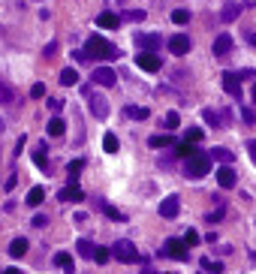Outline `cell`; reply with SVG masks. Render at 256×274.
Here are the masks:
<instances>
[{"label":"cell","mask_w":256,"mask_h":274,"mask_svg":"<svg viewBox=\"0 0 256 274\" xmlns=\"http://www.w3.org/2000/svg\"><path fill=\"white\" fill-rule=\"evenodd\" d=\"M30 97H33V100H42V97H45V84H42V81L33 84V87H30Z\"/></svg>","instance_id":"36"},{"label":"cell","mask_w":256,"mask_h":274,"mask_svg":"<svg viewBox=\"0 0 256 274\" xmlns=\"http://www.w3.org/2000/svg\"><path fill=\"white\" fill-rule=\"evenodd\" d=\"M136 63H139L145 72H157V69H160V57H157L154 51H142V54L136 57Z\"/></svg>","instance_id":"11"},{"label":"cell","mask_w":256,"mask_h":274,"mask_svg":"<svg viewBox=\"0 0 256 274\" xmlns=\"http://www.w3.org/2000/svg\"><path fill=\"white\" fill-rule=\"evenodd\" d=\"M223 90L232 94L235 100L241 97V84H238V72H223Z\"/></svg>","instance_id":"14"},{"label":"cell","mask_w":256,"mask_h":274,"mask_svg":"<svg viewBox=\"0 0 256 274\" xmlns=\"http://www.w3.org/2000/svg\"><path fill=\"white\" fill-rule=\"evenodd\" d=\"M112 256L118 259V262H136L139 259V250H136V244L133 241H127V238H121V241H115L112 244Z\"/></svg>","instance_id":"3"},{"label":"cell","mask_w":256,"mask_h":274,"mask_svg":"<svg viewBox=\"0 0 256 274\" xmlns=\"http://www.w3.org/2000/svg\"><path fill=\"white\" fill-rule=\"evenodd\" d=\"M103 148H106V154H118V151H121V142H118V136L106 133V136H103Z\"/></svg>","instance_id":"20"},{"label":"cell","mask_w":256,"mask_h":274,"mask_svg":"<svg viewBox=\"0 0 256 274\" xmlns=\"http://www.w3.org/2000/svg\"><path fill=\"white\" fill-rule=\"evenodd\" d=\"M220 217H223V205H217V211H214V214H211V217H208V223H217V220H220Z\"/></svg>","instance_id":"43"},{"label":"cell","mask_w":256,"mask_h":274,"mask_svg":"<svg viewBox=\"0 0 256 274\" xmlns=\"http://www.w3.org/2000/svg\"><path fill=\"white\" fill-rule=\"evenodd\" d=\"M54 265L63 268L66 274H72V256L69 253H54Z\"/></svg>","instance_id":"21"},{"label":"cell","mask_w":256,"mask_h":274,"mask_svg":"<svg viewBox=\"0 0 256 274\" xmlns=\"http://www.w3.org/2000/svg\"><path fill=\"white\" fill-rule=\"evenodd\" d=\"M160 33H136V45L142 48V51H157L160 48Z\"/></svg>","instance_id":"9"},{"label":"cell","mask_w":256,"mask_h":274,"mask_svg":"<svg viewBox=\"0 0 256 274\" xmlns=\"http://www.w3.org/2000/svg\"><path fill=\"white\" fill-rule=\"evenodd\" d=\"M172 21L175 24H187L190 21V12L187 9H172Z\"/></svg>","instance_id":"32"},{"label":"cell","mask_w":256,"mask_h":274,"mask_svg":"<svg viewBox=\"0 0 256 274\" xmlns=\"http://www.w3.org/2000/svg\"><path fill=\"white\" fill-rule=\"evenodd\" d=\"M60 84H63V87H72V84H78V72H75L72 66H66V69L60 72Z\"/></svg>","instance_id":"19"},{"label":"cell","mask_w":256,"mask_h":274,"mask_svg":"<svg viewBox=\"0 0 256 274\" xmlns=\"http://www.w3.org/2000/svg\"><path fill=\"white\" fill-rule=\"evenodd\" d=\"M3 130H6V124H3V118H0V136H3Z\"/></svg>","instance_id":"50"},{"label":"cell","mask_w":256,"mask_h":274,"mask_svg":"<svg viewBox=\"0 0 256 274\" xmlns=\"http://www.w3.org/2000/svg\"><path fill=\"white\" fill-rule=\"evenodd\" d=\"M60 106H63L60 100H48V109H51V112H60Z\"/></svg>","instance_id":"45"},{"label":"cell","mask_w":256,"mask_h":274,"mask_svg":"<svg viewBox=\"0 0 256 274\" xmlns=\"http://www.w3.org/2000/svg\"><path fill=\"white\" fill-rule=\"evenodd\" d=\"M91 81H97V84H103V87H115V84H118V75H115L112 66H97V69L91 72Z\"/></svg>","instance_id":"5"},{"label":"cell","mask_w":256,"mask_h":274,"mask_svg":"<svg viewBox=\"0 0 256 274\" xmlns=\"http://www.w3.org/2000/svg\"><path fill=\"white\" fill-rule=\"evenodd\" d=\"M84 100L91 103V112H94V118H106V115H109V103H106L100 94H94V90H84Z\"/></svg>","instance_id":"6"},{"label":"cell","mask_w":256,"mask_h":274,"mask_svg":"<svg viewBox=\"0 0 256 274\" xmlns=\"http://www.w3.org/2000/svg\"><path fill=\"white\" fill-rule=\"evenodd\" d=\"M100 208H103V214H106V217H112V220H127L121 211H115V208H112V205H106V202H100Z\"/></svg>","instance_id":"33"},{"label":"cell","mask_w":256,"mask_h":274,"mask_svg":"<svg viewBox=\"0 0 256 274\" xmlns=\"http://www.w3.org/2000/svg\"><path fill=\"white\" fill-rule=\"evenodd\" d=\"M238 15H241V6H238V3H229V6L220 12V18H223V21H235Z\"/></svg>","instance_id":"23"},{"label":"cell","mask_w":256,"mask_h":274,"mask_svg":"<svg viewBox=\"0 0 256 274\" xmlns=\"http://www.w3.org/2000/svg\"><path fill=\"white\" fill-rule=\"evenodd\" d=\"M45 154H48V148H45V142H39V145L33 148V163H36L39 169H45V163H48V157H45Z\"/></svg>","instance_id":"18"},{"label":"cell","mask_w":256,"mask_h":274,"mask_svg":"<svg viewBox=\"0 0 256 274\" xmlns=\"http://www.w3.org/2000/svg\"><path fill=\"white\" fill-rule=\"evenodd\" d=\"M199 139H202V130L199 127H190L187 130V142H199Z\"/></svg>","instance_id":"37"},{"label":"cell","mask_w":256,"mask_h":274,"mask_svg":"<svg viewBox=\"0 0 256 274\" xmlns=\"http://www.w3.org/2000/svg\"><path fill=\"white\" fill-rule=\"evenodd\" d=\"M202 115H205V121H208V127H217V115H214V112H208V109H205Z\"/></svg>","instance_id":"41"},{"label":"cell","mask_w":256,"mask_h":274,"mask_svg":"<svg viewBox=\"0 0 256 274\" xmlns=\"http://www.w3.org/2000/svg\"><path fill=\"white\" fill-rule=\"evenodd\" d=\"M178 211H181V199H178V196H166V199L160 202V217L175 220V217H178Z\"/></svg>","instance_id":"8"},{"label":"cell","mask_w":256,"mask_h":274,"mask_svg":"<svg viewBox=\"0 0 256 274\" xmlns=\"http://www.w3.org/2000/svg\"><path fill=\"white\" fill-rule=\"evenodd\" d=\"M15 100V90L6 84V81H0V106H6V103H12Z\"/></svg>","instance_id":"28"},{"label":"cell","mask_w":256,"mask_h":274,"mask_svg":"<svg viewBox=\"0 0 256 274\" xmlns=\"http://www.w3.org/2000/svg\"><path fill=\"white\" fill-rule=\"evenodd\" d=\"M27 247H30V244H27V238H12V244H9V253H12L15 259H21V256L27 253Z\"/></svg>","instance_id":"17"},{"label":"cell","mask_w":256,"mask_h":274,"mask_svg":"<svg viewBox=\"0 0 256 274\" xmlns=\"http://www.w3.org/2000/svg\"><path fill=\"white\" fill-rule=\"evenodd\" d=\"M75 250H78V253H81L84 259H94V250H97V247H94V244H91L88 238H78V244H75Z\"/></svg>","instance_id":"22"},{"label":"cell","mask_w":256,"mask_h":274,"mask_svg":"<svg viewBox=\"0 0 256 274\" xmlns=\"http://www.w3.org/2000/svg\"><path fill=\"white\" fill-rule=\"evenodd\" d=\"M45 223H48V217H45V214H36V217H33V223H30V226H33V229H42V226H45Z\"/></svg>","instance_id":"40"},{"label":"cell","mask_w":256,"mask_h":274,"mask_svg":"<svg viewBox=\"0 0 256 274\" xmlns=\"http://www.w3.org/2000/svg\"><path fill=\"white\" fill-rule=\"evenodd\" d=\"M214 57H223V54H229L232 51V33H220L217 39H214Z\"/></svg>","instance_id":"12"},{"label":"cell","mask_w":256,"mask_h":274,"mask_svg":"<svg viewBox=\"0 0 256 274\" xmlns=\"http://www.w3.org/2000/svg\"><path fill=\"white\" fill-rule=\"evenodd\" d=\"M60 202H84V193L78 190V184H66L60 193H57Z\"/></svg>","instance_id":"13"},{"label":"cell","mask_w":256,"mask_h":274,"mask_svg":"<svg viewBox=\"0 0 256 274\" xmlns=\"http://www.w3.org/2000/svg\"><path fill=\"white\" fill-rule=\"evenodd\" d=\"M84 169V160H72L69 163V184H75L78 181V172Z\"/></svg>","instance_id":"30"},{"label":"cell","mask_w":256,"mask_h":274,"mask_svg":"<svg viewBox=\"0 0 256 274\" xmlns=\"http://www.w3.org/2000/svg\"><path fill=\"white\" fill-rule=\"evenodd\" d=\"M169 51H172L175 57H184V54L190 51V36H187V33H175V36L169 39Z\"/></svg>","instance_id":"7"},{"label":"cell","mask_w":256,"mask_h":274,"mask_svg":"<svg viewBox=\"0 0 256 274\" xmlns=\"http://www.w3.org/2000/svg\"><path fill=\"white\" fill-rule=\"evenodd\" d=\"M127 115H130V118H136V121H145L151 112H148L145 106H127Z\"/></svg>","instance_id":"25"},{"label":"cell","mask_w":256,"mask_h":274,"mask_svg":"<svg viewBox=\"0 0 256 274\" xmlns=\"http://www.w3.org/2000/svg\"><path fill=\"white\" fill-rule=\"evenodd\" d=\"M241 118H244L247 124H253V121H256V112L250 109V106H244V109H241Z\"/></svg>","instance_id":"38"},{"label":"cell","mask_w":256,"mask_h":274,"mask_svg":"<svg viewBox=\"0 0 256 274\" xmlns=\"http://www.w3.org/2000/svg\"><path fill=\"white\" fill-rule=\"evenodd\" d=\"M253 97H256V84H253Z\"/></svg>","instance_id":"51"},{"label":"cell","mask_w":256,"mask_h":274,"mask_svg":"<svg viewBox=\"0 0 256 274\" xmlns=\"http://www.w3.org/2000/svg\"><path fill=\"white\" fill-rule=\"evenodd\" d=\"M0 274H3V268H0Z\"/></svg>","instance_id":"52"},{"label":"cell","mask_w":256,"mask_h":274,"mask_svg":"<svg viewBox=\"0 0 256 274\" xmlns=\"http://www.w3.org/2000/svg\"><path fill=\"white\" fill-rule=\"evenodd\" d=\"M163 253H166L169 259H175V262H187V256H190V244H187L184 238H169V241L163 244Z\"/></svg>","instance_id":"4"},{"label":"cell","mask_w":256,"mask_h":274,"mask_svg":"<svg viewBox=\"0 0 256 274\" xmlns=\"http://www.w3.org/2000/svg\"><path fill=\"white\" fill-rule=\"evenodd\" d=\"M247 39H250V45H256V33H247Z\"/></svg>","instance_id":"48"},{"label":"cell","mask_w":256,"mask_h":274,"mask_svg":"<svg viewBox=\"0 0 256 274\" xmlns=\"http://www.w3.org/2000/svg\"><path fill=\"white\" fill-rule=\"evenodd\" d=\"M42 199H45V190H42V187H30V193H27V205H33V208H36Z\"/></svg>","instance_id":"24"},{"label":"cell","mask_w":256,"mask_h":274,"mask_svg":"<svg viewBox=\"0 0 256 274\" xmlns=\"http://www.w3.org/2000/svg\"><path fill=\"white\" fill-rule=\"evenodd\" d=\"M250 154H253V163H256V142H250Z\"/></svg>","instance_id":"47"},{"label":"cell","mask_w":256,"mask_h":274,"mask_svg":"<svg viewBox=\"0 0 256 274\" xmlns=\"http://www.w3.org/2000/svg\"><path fill=\"white\" fill-rule=\"evenodd\" d=\"M54 51H57V42H48V45H45V57H51Z\"/></svg>","instance_id":"44"},{"label":"cell","mask_w":256,"mask_h":274,"mask_svg":"<svg viewBox=\"0 0 256 274\" xmlns=\"http://www.w3.org/2000/svg\"><path fill=\"white\" fill-rule=\"evenodd\" d=\"M3 274H21V271H18V268H6Z\"/></svg>","instance_id":"49"},{"label":"cell","mask_w":256,"mask_h":274,"mask_svg":"<svg viewBox=\"0 0 256 274\" xmlns=\"http://www.w3.org/2000/svg\"><path fill=\"white\" fill-rule=\"evenodd\" d=\"M235 181H238V175H235L232 166H220V169H217V184H220L223 190H232Z\"/></svg>","instance_id":"10"},{"label":"cell","mask_w":256,"mask_h":274,"mask_svg":"<svg viewBox=\"0 0 256 274\" xmlns=\"http://www.w3.org/2000/svg\"><path fill=\"white\" fill-rule=\"evenodd\" d=\"M109 256H112V247H97L94 250V262H100V265H106Z\"/></svg>","instance_id":"31"},{"label":"cell","mask_w":256,"mask_h":274,"mask_svg":"<svg viewBox=\"0 0 256 274\" xmlns=\"http://www.w3.org/2000/svg\"><path fill=\"white\" fill-rule=\"evenodd\" d=\"M63 130H66V124L60 118H51L48 121V136H63Z\"/></svg>","instance_id":"26"},{"label":"cell","mask_w":256,"mask_h":274,"mask_svg":"<svg viewBox=\"0 0 256 274\" xmlns=\"http://www.w3.org/2000/svg\"><path fill=\"white\" fill-rule=\"evenodd\" d=\"M148 145H151V148H166V145H175V139H172V136H151Z\"/></svg>","instance_id":"27"},{"label":"cell","mask_w":256,"mask_h":274,"mask_svg":"<svg viewBox=\"0 0 256 274\" xmlns=\"http://www.w3.org/2000/svg\"><path fill=\"white\" fill-rule=\"evenodd\" d=\"M166 127H169V130L181 127V115H178V112H169V115H166Z\"/></svg>","instance_id":"35"},{"label":"cell","mask_w":256,"mask_h":274,"mask_svg":"<svg viewBox=\"0 0 256 274\" xmlns=\"http://www.w3.org/2000/svg\"><path fill=\"white\" fill-rule=\"evenodd\" d=\"M184 241H187V244H190V247H193V244H199V235H196V232H193V229H190V232H187V235H184Z\"/></svg>","instance_id":"42"},{"label":"cell","mask_w":256,"mask_h":274,"mask_svg":"<svg viewBox=\"0 0 256 274\" xmlns=\"http://www.w3.org/2000/svg\"><path fill=\"white\" fill-rule=\"evenodd\" d=\"M15 184H18V175H12V178H9V181H6V184H3V187H6V190H12V187H15Z\"/></svg>","instance_id":"46"},{"label":"cell","mask_w":256,"mask_h":274,"mask_svg":"<svg viewBox=\"0 0 256 274\" xmlns=\"http://www.w3.org/2000/svg\"><path fill=\"white\" fill-rule=\"evenodd\" d=\"M127 18H130V21H142V18H145V9H130Z\"/></svg>","instance_id":"39"},{"label":"cell","mask_w":256,"mask_h":274,"mask_svg":"<svg viewBox=\"0 0 256 274\" xmlns=\"http://www.w3.org/2000/svg\"><path fill=\"white\" fill-rule=\"evenodd\" d=\"M208 157H211V160H220L223 166H229L235 154H232V151H226V148H211V151H208Z\"/></svg>","instance_id":"16"},{"label":"cell","mask_w":256,"mask_h":274,"mask_svg":"<svg viewBox=\"0 0 256 274\" xmlns=\"http://www.w3.org/2000/svg\"><path fill=\"white\" fill-rule=\"evenodd\" d=\"M97 24H100L103 30H115V27L121 24V18H118L115 12H100V15H97Z\"/></svg>","instance_id":"15"},{"label":"cell","mask_w":256,"mask_h":274,"mask_svg":"<svg viewBox=\"0 0 256 274\" xmlns=\"http://www.w3.org/2000/svg\"><path fill=\"white\" fill-rule=\"evenodd\" d=\"M184 172H187V178H202V175H208V172H211V157L196 151L193 157L184 160Z\"/></svg>","instance_id":"2"},{"label":"cell","mask_w":256,"mask_h":274,"mask_svg":"<svg viewBox=\"0 0 256 274\" xmlns=\"http://www.w3.org/2000/svg\"><path fill=\"white\" fill-rule=\"evenodd\" d=\"M88 57H97V60H112V57H118V48L106 39V36H100V33H94V36H88Z\"/></svg>","instance_id":"1"},{"label":"cell","mask_w":256,"mask_h":274,"mask_svg":"<svg viewBox=\"0 0 256 274\" xmlns=\"http://www.w3.org/2000/svg\"><path fill=\"white\" fill-rule=\"evenodd\" d=\"M202 268H205V271H214V274H223V265H220V262H211L208 256L202 259Z\"/></svg>","instance_id":"34"},{"label":"cell","mask_w":256,"mask_h":274,"mask_svg":"<svg viewBox=\"0 0 256 274\" xmlns=\"http://www.w3.org/2000/svg\"><path fill=\"white\" fill-rule=\"evenodd\" d=\"M175 154H178L181 160H187V157H193V154H196V151H193V142H181V145L175 148Z\"/></svg>","instance_id":"29"}]
</instances>
